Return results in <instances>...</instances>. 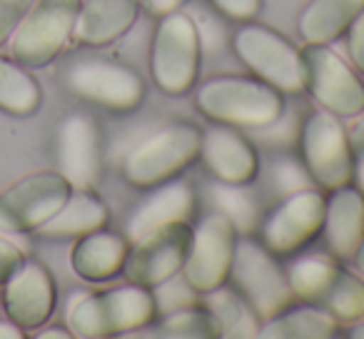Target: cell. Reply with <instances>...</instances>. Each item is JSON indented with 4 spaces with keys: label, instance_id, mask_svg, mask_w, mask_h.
I'll use <instances>...</instances> for the list:
<instances>
[{
    "label": "cell",
    "instance_id": "42",
    "mask_svg": "<svg viewBox=\"0 0 364 339\" xmlns=\"http://www.w3.org/2000/svg\"><path fill=\"white\" fill-rule=\"evenodd\" d=\"M347 337H352V339H364V322H362V324H357L354 329H349Z\"/></svg>",
    "mask_w": 364,
    "mask_h": 339
},
{
    "label": "cell",
    "instance_id": "26",
    "mask_svg": "<svg viewBox=\"0 0 364 339\" xmlns=\"http://www.w3.org/2000/svg\"><path fill=\"white\" fill-rule=\"evenodd\" d=\"M43 90L28 68L0 55V110L13 117H28L41 110Z\"/></svg>",
    "mask_w": 364,
    "mask_h": 339
},
{
    "label": "cell",
    "instance_id": "33",
    "mask_svg": "<svg viewBox=\"0 0 364 339\" xmlns=\"http://www.w3.org/2000/svg\"><path fill=\"white\" fill-rule=\"evenodd\" d=\"M225 18L237 23H250L259 16L264 0H210Z\"/></svg>",
    "mask_w": 364,
    "mask_h": 339
},
{
    "label": "cell",
    "instance_id": "25",
    "mask_svg": "<svg viewBox=\"0 0 364 339\" xmlns=\"http://www.w3.org/2000/svg\"><path fill=\"white\" fill-rule=\"evenodd\" d=\"M364 13V0H309L299 13V36L304 43H334Z\"/></svg>",
    "mask_w": 364,
    "mask_h": 339
},
{
    "label": "cell",
    "instance_id": "24",
    "mask_svg": "<svg viewBox=\"0 0 364 339\" xmlns=\"http://www.w3.org/2000/svg\"><path fill=\"white\" fill-rule=\"evenodd\" d=\"M337 317L327 312V309L317 307V304L294 302L292 307L282 309L274 317L264 319L259 324L257 337L262 339H332L339 334Z\"/></svg>",
    "mask_w": 364,
    "mask_h": 339
},
{
    "label": "cell",
    "instance_id": "20",
    "mask_svg": "<svg viewBox=\"0 0 364 339\" xmlns=\"http://www.w3.org/2000/svg\"><path fill=\"white\" fill-rule=\"evenodd\" d=\"M324 244L334 259H352L357 247L364 240V193L352 188V183L344 188L332 190L327 198L322 225Z\"/></svg>",
    "mask_w": 364,
    "mask_h": 339
},
{
    "label": "cell",
    "instance_id": "36",
    "mask_svg": "<svg viewBox=\"0 0 364 339\" xmlns=\"http://www.w3.org/2000/svg\"><path fill=\"white\" fill-rule=\"evenodd\" d=\"M188 0H140V8H145L152 18H162L167 13H175L185 6Z\"/></svg>",
    "mask_w": 364,
    "mask_h": 339
},
{
    "label": "cell",
    "instance_id": "27",
    "mask_svg": "<svg viewBox=\"0 0 364 339\" xmlns=\"http://www.w3.org/2000/svg\"><path fill=\"white\" fill-rule=\"evenodd\" d=\"M203 304L220 322L223 337H257L262 319L255 314V309L237 289H228L223 284L213 292H205Z\"/></svg>",
    "mask_w": 364,
    "mask_h": 339
},
{
    "label": "cell",
    "instance_id": "8",
    "mask_svg": "<svg viewBox=\"0 0 364 339\" xmlns=\"http://www.w3.org/2000/svg\"><path fill=\"white\" fill-rule=\"evenodd\" d=\"M228 282L235 284L262 322L297 302L287 282V269L279 267L277 254L252 237H237Z\"/></svg>",
    "mask_w": 364,
    "mask_h": 339
},
{
    "label": "cell",
    "instance_id": "31",
    "mask_svg": "<svg viewBox=\"0 0 364 339\" xmlns=\"http://www.w3.org/2000/svg\"><path fill=\"white\" fill-rule=\"evenodd\" d=\"M312 178H309L307 167L297 160H282L274 165V188L282 195H292L299 190L312 188Z\"/></svg>",
    "mask_w": 364,
    "mask_h": 339
},
{
    "label": "cell",
    "instance_id": "15",
    "mask_svg": "<svg viewBox=\"0 0 364 339\" xmlns=\"http://www.w3.org/2000/svg\"><path fill=\"white\" fill-rule=\"evenodd\" d=\"M193 227L190 222H170L130 242L122 274L140 287H157L182 272L188 259Z\"/></svg>",
    "mask_w": 364,
    "mask_h": 339
},
{
    "label": "cell",
    "instance_id": "38",
    "mask_svg": "<svg viewBox=\"0 0 364 339\" xmlns=\"http://www.w3.org/2000/svg\"><path fill=\"white\" fill-rule=\"evenodd\" d=\"M26 337V329H21L16 322H0V339H23Z\"/></svg>",
    "mask_w": 364,
    "mask_h": 339
},
{
    "label": "cell",
    "instance_id": "2",
    "mask_svg": "<svg viewBox=\"0 0 364 339\" xmlns=\"http://www.w3.org/2000/svg\"><path fill=\"white\" fill-rule=\"evenodd\" d=\"M157 317V304L150 287L122 284L82 294L68 312V327L73 337L105 339L130 334L135 329L150 327Z\"/></svg>",
    "mask_w": 364,
    "mask_h": 339
},
{
    "label": "cell",
    "instance_id": "1",
    "mask_svg": "<svg viewBox=\"0 0 364 339\" xmlns=\"http://www.w3.org/2000/svg\"><path fill=\"white\" fill-rule=\"evenodd\" d=\"M195 105L208 120L264 130L284 115V95L259 77L215 75L195 92Z\"/></svg>",
    "mask_w": 364,
    "mask_h": 339
},
{
    "label": "cell",
    "instance_id": "41",
    "mask_svg": "<svg viewBox=\"0 0 364 339\" xmlns=\"http://www.w3.org/2000/svg\"><path fill=\"white\" fill-rule=\"evenodd\" d=\"M352 264H354V267H357V272L364 277V240H362V244H359V247H357V252H354Z\"/></svg>",
    "mask_w": 364,
    "mask_h": 339
},
{
    "label": "cell",
    "instance_id": "40",
    "mask_svg": "<svg viewBox=\"0 0 364 339\" xmlns=\"http://www.w3.org/2000/svg\"><path fill=\"white\" fill-rule=\"evenodd\" d=\"M354 180H357V188L364 193V152L359 155L357 165H354Z\"/></svg>",
    "mask_w": 364,
    "mask_h": 339
},
{
    "label": "cell",
    "instance_id": "3",
    "mask_svg": "<svg viewBox=\"0 0 364 339\" xmlns=\"http://www.w3.org/2000/svg\"><path fill=\"white\" fill-rule=\"evenodd\" d=\"M203 130L193 122H170L142 137L122 160V178L137 190H152L177 178L200 157Z\"/></svg>",
    "mask_w": 364,
    "mask_h": 339
},
{
    "label": "cell",
    "instance_id": "9",
    "mask_svg": "<svg viewBox=\"0 0 364 339\" xmlns=\"http://www.w3.org/2000/svg\"><path fill=\"white\" fill-rule=\"evenodd\" d=\"M232 48L255 77L277 87L282 95L304 92L302 53L274 28L252 21L242 23V28H237L232 36Z\"/></svg>",
    "mask_w": 364,
    "mask_h": 339
},
{
    "label": "cell",
    "instance_id": "23",
    "mask_svg": "<svg viewBox=\"0 0 364 339\" xmlns=\"http://www.w3.org/2000/svg\"><path fill=\"white\" fill-rule=\"evenodd\" d=\"M107 222H110L107 205L90 188H73L65 205L46 225H41L36 235L43 240H77L87 232L107 227Z\"/></svg>",
    "mask_w": 364,
    "mask_h": 339
},
{
    "label": "cell",
    "instance_id": "5",
    "mask_svg": "<svg viewBox=\"0 0 364 339\" xmlns=\"http://www.w3.org/2000/svg\"><path fill=\"white\" fill-rule=\"evenodd\" d=\"M287 282L297 302L327 309L342 324L364 319V277L334 259L309 254L287 267Z\"/></svg>",
    "mask_w": 364,
    "mask_h": 339
},
{
    "label": "cell",
    "instance_id": "32",
    "mask_svg": "<svg viewBox=\"0 0 364 339\" xmlns=\"http://www.w3.org/2000/svg\"><path fill=\"white\" fill-rule=\"evenodd\" d=\"M33 3L36 0H0V48L11 41Z\"/></svg>",
    "mask_w": 364,
    "mask_h": 339
},
{
    "label": "cell",
    "instance_id": "21",
    "mask_svg": "<svg viewBox=\"0 0 364 339\" xmlns=\"http://www.w3.org/2000/svg\"><path fill=\"white\" fill-rule=\"evenodd\" d=\"M140 16V0H82L73 41L85 48H105L130 33Z\"/></svg>",
    "mask_w": 364,
    "mask_h": 339
},
{
    "label": "cell",
    "instance_id": "28",
    "mask_svg": "<svg viewBox=\"0 0 364 339\" xmlns=\"http://www.w3.org/2000/svg\"><path fill=\"white\" fill-rule=\"evenodd\" d=\"M155 337H170V339H218L223 337L220 332V322L215 314L205 307L203 302L190 304V307L172 309V312L162 314L157 322Z\"/></svg>",
    "mask_w": 364,
    "mask_h": 339
},
{
    "label": "cell",
    "instance_id": "29",
    "mask_svg": "<svg viewBox=\"0 0 364 339\" xmlns=\"http://www.w3.org/2000/svg\"><path fill=\"white\" fill-rule=\"evenodd\" d=\"M213 203L220 212H225L232 225L237 227V232H247V230L257 227L259 225V203L255 198V193L247 185H230L220 183L213 190Z\"/></svg>",
    "mask_w": 364,
    "mask_h": 339
},
{
    "label": "cell",
    "instance_id": "22",
    "mask_svg": "<svg viewBox=\"0 0 364 339\" xmlns=\"http://www.w3.org/2000/svg\"><path fill=\"white\" fill-rule=\"evenodd\" d=\"M130 240L120 232L100 227L75 240L70 252V267L85 282H107L122 274Z\"/></svg>",
    "mask_w": 364,
    "mask_h": 339
},
{
    "label": "cell",
    "instance_id": "11",
    "mask_svg": "<svg viewBox=\"0 0 364 339\" xmlns=\"http://www.w3.org/2000/svg\"><path fill=\"white\" fill-rule=\"evenodd\" d=\"M65 85L77 97L110 112H132L145 100V80L135 68L105 58H82L65 70Z\"/></svg>",
    "mask_w": 364,
    "mask_h": 339
},
{
    "label": "cell",
    "instance_id": "39",
    "mask_svg": "<svg viewBox=\"0 0 364 339\" xmlns=\"http://www.w3.org/2000/svg\"><path fill=\"white\" fill-rule=\"evenodd\" d=\"M349 142H352L354 150L364 152V115L359 117L357 125H354L352 130H349Z\"/></svg>",
    "mask_w": 364,
    "mask_h": 339
},
{
    "label": "cell",
    "instance_id": "14",
    "mask_svg": "<svg viewBox=\"0 0 364 339\" xmlns=\"http://www.w3.org/2000/svg\"><path fill=\"white\" fill-rule=\"evenodd\" d=\"M324 210L327 198L322 190L307 188L284 195L282 203L259 220V242L277 257L299 252L322 232Z\"/></svg>",
    "mask_w": 364,
    "mask_h": 339
},
{
    "label": "cell",
    "instance_id": "17",
    "mask_svg": "<svg viewBox=\"0 0 364 339\" xmlns=\"http://www.w3.org/2000/svg\"><path fill=\"white\" fill-rule=\"evenodd\" d=\"M200 157L218 183L250 185L259 170V157L255 145L232 125H220L203 132Z\"/></svg>",
    "mask_w": 364,
    "mask_h": 339
},
{
    "label": "cell",
    "instance_id": "16",
    "mask_svg": "<svg viewBox=\"0 0 364 339\" xmlns=\"http://www.w3.org/2000/svg\"><path fill=\"white\" fill-rule=\"evenodd\" d=\"M55 299L58 292L50 269L33 259H26L0 289V307L6 309V317L26 332L46 327L55 312Z\"/></svg>",
    "mask_w": 364,
    "mask_h": 339
},
{
    "label": "cell",
    "instance_id": "35",
    "mask_svg": "<svg viewBox=\"0 0 364 339\" xmlns=\"http://www.w3.org/2000/svg\"><path fill=\"white\" fill-rule=\"evenodd\" d=\"M23 262H26L23 249L18 247L16 242H11V240H6L3 235H0V284L6 282Z\"/></svg>",
    "mask_w": 364,
    "mask_h": 339
},
{
    "label": "cell",
    "instance_id": "7",
    "mask_svg": "<svg viewBox=\"0 0 364 339\" xmlns=\"http://www.w3.org/2000/svg\"><path fill=\"white\" fill-rule=\"evenodd\" d=\"M82 0H36L16 33L11 36V55L28 70L48 68L73 41Z\"/></svg>",
    "mask_w": 364,
    "mask_h": 339
},
{
    "label": "cell",
    "instance_id": "34",
    "mask_svg": "<svg viewBox=\"0 0 364 339\" xmlns=\"http://www.w3.org/2000/svg\"><path fill=\"white\" fill-rule=\"evenodd\" d=\"M344 36H347V55L352 60V68H357L364 75V13H359Z\"/></svg>",
    "mask_w": 364,
    "mask_h": 339
},
{
    "label": "cell",
    "instance_id": "13",
    "mask_svg": "<svg viewBox=\"0 0 364 339\" xmlns=\"http://www.w3.org/2000/svg\"><path fill=\"white\" fill-rule=\"evenodd\" d=\"M235 244H237V227L232 220L220 210L205 215L198 227H193L190 252L182 264L185 282L200 294L228 284Z\"/></svg>",
    "mask_w": 364,
    "mask_h": 339
},
{
    "label": "cell",
    "instance_id": "18",
    "mask_svg": "<svg viewBox=\"0 0 364 339\" xmlns=\"http://www.w3.org/2000/svg\"><path fill=\"white\" fill-rule=\"evenodd\" d=\"M195 205H198V198H195L193 185L167 180V183L152 188V193L127 217L125 237L135 242L147 232L165 227L170 222H190L195 215Z\"/></svg>",
    "mask_w": 364,
    "mask_h": 339
},
{
    "label": "cell",
    "instance_id": "6",
    "mask_svg": "<svg viewBox=\"0 0 364 339\" xmlns=\"http://www.w3.org/2000/svg\"><path fill=\"white\" fill-rule=\"evenodd\" d=\"M302 165L317 188L337 190L354 180V147L349 142V132L342 125V117L329 110L309 112L299 122L297 132Z\"/></svg>",
    "mask_w": 364,
    "mask_h": 339
},
{
    "label": "cell",
    "instance_id": "19",
    "mask_svg": "<svg viewBox=\"0 0 364 339\" xmlns=\"http://www.w3.org/2000/svg\"><path fill=\"white\" fill-rule=\"evenodd\" d=\"M58 162L73 188H92L100 175V135L90 117L70 115L63 122L58 137Z\"/></svg>",
    "mask_w": 364,
    "mask_h": 339
},
{
    "label": "cell",
    "instance_id": "30",
    "mask_svg": "<svg viewBox=\"0 0 364 339\" xmlns=\"http://www.w3.org/2000/svg\"><path fill=\"white\" fill-rule=\"evenodd\" d=\"M152 297H155V304H157V314H167L172 309H180V307H190V304H198L200 302V292H195L185 277L182 282H175V277H170L167 282L157 284L152 287Z\"/></svg>",
    "mask_w": 364,
    "mask_h": 339
},
{
    "label": "cell",
    "instance_id": "37",
    "mask_svg": "<svg viewBox=\"0 0 364 339\" xmlns=\"http://www.w3.org/2000/svg\"><path fill=\"white\" fill-rule=\"evenodd\" d=\"M36 337H41V339H70L73 337V332H70V327H50V329H38V334Z\"/></svg>",
    "mask_w": 364,
    "mask_h": 339
},
{
    "label": "cell",
    "instance_id": "10",
    "mask_svg": "<svg viewBox=\"0 0 364 339\" xmlns=\"http://www.w3.org/2000/svg\"><path fill=\"white\" fill-rule=\"evenodd\" d=\"M304 63V90L319 107L337 117H357L364 112V80L329 43H304L299 48Z\"/></svg>",
    "mask_w": 364,
    "mask_h": 339
},
{
    "label": "cell",
    "instance_id": "12",
    "mask_svg": "<svg viewBox=\"0 0 364 339\" xmlns=\"http://www.w3.org/2000/svg\"><path fill=\"white\" fill-rule=\"evenodd\" d=\"M70 193V180L60 170L26 175L0 195V230L36 232L65 205Z\"/></svg>",
    "mask_w": 364,
    "mask_h": 339
},
{
    "label": "cell",
    "instance_id": "4",
    "mask_svg": "<svg viewBox=\"0 0 364 339\" xmlns=\"http://www.w3.org/2000/svg\"><path fill=\"white\" fill-rule=\"evenodd\" d=\"M203 63V41L198 23L182 11L157 18L150 41V77L165 95L193 90Z\"/></svg>",
    "mask_w": 364,
    "mask_h": 339
}]
</instances>
